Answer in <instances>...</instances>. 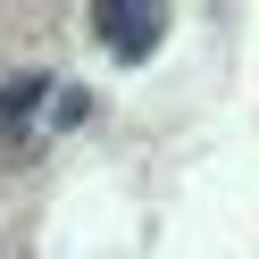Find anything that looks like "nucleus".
Wrapping results in <instances>:
<instances>
[{
    "instance_id": "1",
    "label": "nucleus",
    "mask_w": 259,
    "mask_h": 259,
    "mask_svg": "<svg viewBox=\"0 0 259 259\" xmlns=\"http://www.w3.org/2000/svg\"><path fill=\"white\" fill-rule=\"evenodd\" d=\"M92 25L109 34V51H117V59H151V42L167 34V17L142 9V0H92Z\"/></svg>"
},
{
    "instance_id": "2",
    "label": "nucleus",
    "mask_w": 259,
    "mask_h": 259,
    "mask_svg": "<svg viewBox=\"0 0 259 259\" xmlns=\"http://www.w3.org/2000/svg\"><path fill=\"white\" fill-rule=\"evenodd\" d=\"M42 92H51L42 75H25V84H9V92H0V117H9V125H17V117H34V101H42Z\"/></svg>"
}]
</instances>
